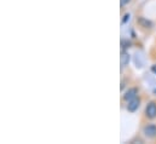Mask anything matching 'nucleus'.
Returning a JSON list of instances; mask_svg holds the SVG:
<instances>
[{
	"instance_id": "f257e3e1",
	"label": "nucleus",
	"mask_w": 156,
	"mask_h": 144,
	"mask_svg": "<svg viewBox=\"0 0 156 144\" xmlns=\"http://www.w3.org/2000/svg\"><path fill=\"white\" fill-rule=\"evenodd\" d=\"M145 116L149 120H155L156 119V102L155 101H150L147 107H145Z\"/></svg>"
},
{
	"instance_id": "f03ea898",
	"label": "nucleus",
	"mask_w": 156,
	"mask_h": 144,
	"mask_svg": "<svg viewBox=\"0 0 156 144\" xmlns=\"http://www.w3.org/2000/svg\"><path fill=\"white\" fill-rule=\"evenodd\" d=\"M138 95H139V90H138L137 87H129L127 91H125V93H123L122 98H123V101L127 103V102H129V101H132V99L137 98V97H138Z\"/></svg>"
},
{
	"instance_id": "9d476101",
	"label": "nucleus",
	"mask_w": 156,
	"mask_h": 144,
	"mask_svg": "<svg viewBox=\"0 0 156 144\" xmlns=\"http://www.w3.org/2000/svg\"><path fill=\"white\" fill-rule=\"evenodd\" d=\"M151 72L154 73V74H156V64H154V66L151 67Z\"/></svg>"
},
{
	"instance_id": "9b49d317",
	"label": "nucleus",
	"mask_w": 156,
	"mask_h": 144,
	"mask_svg": "<svg viewBox=\"0 0 156 144\" xmlns=\"http://www.w3.org/2000/svg\"><path fill=\"white\" fill-rule=\"evenodd\" d=\"M154 93H155V95H156V88H155V90H154Z\"/></svg>"
},
{
	"instance_id": "7ed1b4c3",
	"label": "nucleus",
	"mask_w": 156,
	"mask_h": 144,
	"mask_svg": "<svg viewBox=\"0 0 156 144\" xmlns=\"http://www.w3.org/2000/svg\"><path fill=\"white\" fill-rule=\"evenodd\" d=\"M143 133L147 138L149 139H154L156 138V125L154 124H148L143 127Z\"/></svg>"
},
{
	"instance_id": "6e6552de",
	"label": "nucleus",
	"mask_w": 156,
	"mask_h": 144,
	"mask_svg": "<svg viewBox=\"0 0 156 144\" xmlns=\"http://www.w3.org/2000/svg\"><path fill=\"white\" fill-rule=\"evenodd\" d=\"M120 2H121V6H126L131 2V0H120Z\"/></svg>"
},
{
	"instance_id": "0eeeda50",
	"label": "nucleus",
	"mask_w": 156,
	"mask_h": 144,
	"mask_svg": "<svg viewBox=\"0 0 156 144\" xmlns=\"http://www.w3.org/2000/svg\"><path fill=\"white\" fill-rule=\"evenodd\" d=\"M131 46V41H128V40H122L121 41V49L122 50H126V49H128Z\"/></svg>"
},
{
	"instance_id": "39448f33",
	"label": "nucleus",
	"mask_w": 156,
	"mask_h": 144,
	"mask_svg": "<svg viewBox=\"0 0 156 144\" xmlns=\"http://www.w3.org/2000/svg\"><path fill=\"white\" fill-rule=\"evenodd\" d=\"M129 61H131V56H129V53H128L126 50H122V51H121V56H120V63H121V68H123V67L128 66Z\"/></svg>"
},
{
	"instance_id": "423d86ee",
	"label": "nucleus",
	"mask_w": 156,
	"mask_h": 144,
	"mask_svg": "<svg viewBox=\"0 0 156 144\" xmlns=\"http://www.w3.org/2000/svg\"><path fill=\"white\" fill-rule=\"evenodd\" d=\"M138 23H139L142 27H144V28H151V26H153V23H151L149 20L144 18V17H139V18H138Z\"/></svg>"
},
{
	"instance_id": "20e7f679",
	"label": "nucleus",
	"mask_w": 156,
	"mask_h": 144,
	"mask_svg": "<svg viewBox=\"0 0 156 144\" xmlns=\"http://www.w3.org/2000/svg\"><path fill=\"white\" fill-rule=\"evenodd\" d=\"M139 107H140V98L137 97V98H134V99L127 102L126 109H127V111H129V113H136V111L139 109Z\"/></svg>"
},
{
	"instance_id": "1a4fd4ad",
	"label": "nucleus",
	"mask_w": 156,
	"mask_h": 144,
	"mask_svg": "<svg viewBox=\"0 0 156 144\" xmlns=\"http://www.w3.org/2000/svg\"><path fill=\"white\" fill-rule=\"evenodd\" d=\"M123 17H125V18L122 20V24H123V23H126V22H127V21L129 20V13H126V15H125Z\"/></svg>"
}]
</instances>
